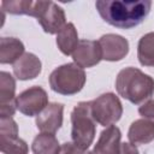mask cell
<instances>
[{
	"label": "cell",
	"instance_id": "d6986e66",
	"mask_svg": "<svg viewBox=\"0 0 154 154\" xmlns=\"http://www.w3.org/2000/svg\"><path fill=\"white\" fill-rule=\"evenodd\" d=\"M137 58L142 66H154V31L144 34L137 43Z\"/></svg>",
	"mask_w": 154,
	"mask_h": 154
},
{
	"label": "cell",
	"instance_id": "3957f363",
	"mask_svg": "<svg viewBox=\"0 0 154 154\" xmlns=\"http://www.w3.org/2000/svg\"><path fill=\"white\" fill-rule=\"evenodd\" d=\"M71 125L72 142L87 150L93 144L96 134V122L91 114V101H81L73 107Z\"/></svg>",
	"mask_w": 154,
	"mask_h": 154
},
{
	"label": "cell",
	"instance_id": "e0dca14e",
	"mask_svg": "<svg viewBox=\"0 0 154 154\" xmlns=\"http://www.w3.org/2000/svg\"><path fill=\"white\" fill-rule=\"evenodd\" d=\"M78 42V32L73 23H66L57 34V46L65 55H72Z\"/></svg>",
	"mask_w": 154,
	"mask_h": 154
},
{
	"label": "cell",
	"instance_id": "ffe728a7",
	"mask_svg": "<svg viewBox=\"0 0 154 154\" xmlns=\"http://www.w3.org/2000/svg\"><path fill=\"white\" fill-rule=\"evenodd\" d=\"M31 0H4L1 2L2 11H6L11 14H28L30 16L31 7H32Z\"/></svg>",
	"mask_w": 154,
	"mask_h": 154
},
{
	"label": "cell",
	"instance_id": "ac0fdd59",
	"mask_svg": "<svg viewBox=\"0 0 154 154\" xmlns=\"http://www.w3.org/2000/svg\"><path fill=\"white\" fill-rule=\"evenodd\" d=\"M60 146L54 134L40 132L31 143V150L34 154H58Z\"/></svg>",
	"mask_w": 154,
	"mask_h": 154
},
{
	"label": "cell",
	"instance_id": "2e32d148",
	"mask_svg": "<svg viewBox=\"0 0 154 154\" xmlns=\"http://www.w3.org/2000/svg\"><path fill=\"white\" fill-rule=\"evenodd\" d=\"M24 54V45L16 37H1L0 40V63L14 64Z\"/></svg>",
	"mask_w": 154,
	"mask_h": 154
},
{
	"label": "cell",
	"instance_id": "6da1fadb",
	"mask_svg": "<svg viewBox=\"0 0 154 154\" xmlns=\"http://www.w3.org/2000/svg\"><path fill=\"white\" fill-rule=\"evenodd\" d=\"M95 7L100 17L112 26L131 29L140 25L149 14V0H97Z\"/></svg>",
	"mask_w": 154,
	"mask_h": 154
},
{
	"label": "cell",
	"instance_id": "52a82bcc",
	"mask_svg": "<svg viewBox=\"0 0 154 154\" xmlns=\"http://www.w3.org/2000/svg\"><path fill=\"white\" fill-rule=\"evenodd\" d=\"M0 148L2 154H28V143L18 136V125L12 117L0 118Z\"/></svg>",
	"mask_w": 154,
	"mask_h": 154
},
{
	"label": "cell",
	"instance_id": "30bf717a",
	"mask_svg": "<svg viewBox=\"0 0 154 154\" xmlns=\"http://www.w3.org/2000/svg\"><path fill=\"white\" fill-rule=\"evenodd\" d=\"M16 79L6 71L0 72V118L12 117L17 109Z\"/></svg>",
	"mask_w": 154,
	"mask_h": 154
},
{
	"label": "cell",
	"instance_id": "9c48e42d",
	"mask_svg": "<svg viewBox=\"0 0 154 154\" xmlns=\"http://www.w3.org/2000/svg\"><path fill=\"white\" fill-rule=\"evenodd\" d=\"M99 45L102 53V60L119 61L129 53V41L122 35L106 34L99 38Z\"/></svg>",
	"mask_w": 154,
	"mask_h": 154
},
{
	"label": "cell",
	"instance_id": "9a60e30c",
	"mask_svg": "<svg viewBox=\"0 0 154 154\" xmlns=\"http://www.w3.org/2000/svg\"><path fill=\"white\" fill-rule=\"evenodd\" d=\"M129 142L134 146L148 144L154 140V122L141 118L131 123L128 131Z\"/></svg>",
	"mask_w": 154,
	"mask_h": 154
},
{
	"label": "cell",
	"instance_id": "ba28073f",
	"mask_svg": "<svg viewBox=\"0 0 154 154\" xmlns=\"http://www.w3.org/2000/svg\"><path fill=\"white\" fill-rule=\"evenodd\" d=\"M16 102L17 109L26 117L38 116L49 103L47 91L38 85H34L23 90L19 95H17Z\"/></svg>",
	"mask_w": 154,
	"mask_h": 154
},
{
	"label": "cell",
	"instance_id": "8fae6325",
	"mask_svg": "<svg viewBox=\"0 0 154 154\" xmlns=\"http://www.w3.org/2000/svg\"><path fill=\"white\" fill-rule=\"evenodd\" d=\"M72 59L73 63L82 69L97 65L102 60V53L99 42L94 40H79L76 49L72 53Z\"/></svg>",
	"mask_w": 154,
	"mask_h": 154
},
{
	"label": "cell",
	"instance_id": "7a4b0ae2",
	"mask_svg": "<svg viewBox=\"0 0 154 154\" xmlns=\"http://www.w3.org/2000/svg\"><path fill=\"white\" fill-rule=\"evenodd\" d=\"M116 89L123 99L134 105H140L150 100L154 95V78L137 67L129 66L117 75Z\"/></svg>",
	"mask_w": 154,
	"mask_h": 154
},
{
	"label": "cell",
	"instance_id": "5b68a950",
	"mask_svg": "<svg viewBox=\"0 0 154 154\" xmlns=\"http://www.w3.org/2000/svg\"><path fill=\"white\" fill-rule=\"evenodd\" d=\"M31 17H35L38 24L42 26L43 31L47 34H58L60 29L66 24V17L64 10L53 1H34Z\"/></svg>",
	"mask_w": 154,
	"mask_h": 154
},
{
	"label": "cell",
	"instance_id": "603a6c76",
	"mask_svg": "<svg viewBox=\"0 0 154 154\" xmlns=\"http://www.w3.org/2000/svg\"><path fill=\"white\" fill-rule=\"evenodd\" d=\"M119 154H140L136 146L131 144L130 142L120 143V152Z\"/></svg>",
	"mask_w": 154,
	"mask_h": 154
},
{
	"label": "cell",
	"instance_id": "7c38bea8",
	"mask_svg": "<svg viewBox=\"0 0 154 154\" xmlns=\"http://www.w3.org/2000/svg\"><path fill=\"white\" fill-rule=\"evenodd\" d=\"M64 105L58 102H51L46 108L36 116L35 124L41 132L54 134L61 128L64 120Z\"/></svg>",
	"mask_w": 154,
	"mask_h": 154
},
{
	"label": "cell",
	"instance_id": "5bb4252c",
	"mask_svg": "<svg viewBox=\"0 0 154 154\" xmlns=\"http://www.w3.org/2000/svg\"><path fill=\"white\" fill-rule=\"evenodd\" d=\"M42 70L41 60L34 53H24L14 64L13 73L20 81H29L36 78Z\"/></svg>",
	"mask_w": 154,
	"mask_h": 154
},
{
	"label": "cell",
	"instance_id": "7402d4cb",
	"mask_svg": "<svg viewBox=\"0 0 154 154\" xmlns=\"http://www.w3.org/2000/svg\"><path fill=\"white\" fill-rule=\"evenodd\" d=\"M58 154H85V150L76 146L73 142H65L60 146Z\"/></svg>",
	"mask_w": 154,
	"mask_h": 154
},
{
	"label": "cell",
	"instance_id": "44dd1931",
	"mask_svg": "<svg viewBox=\"0 0 154 154\" xmlns=\"http://www.w3.org/2000/svg\"><path fill=\"white\" fill-rule=\"evenodd\" d=\"M138 113L152 122H154V100H148L144 103H142L138 108Z\"/></svg>",
	"mask_w": 154,
	"mask_h": 154
},
{
	"label": "cell",
	"instance_id": "277c9868",
	"mask_svg": "<svg viewBox=\"0 0 154 154\" xmlns=\"http://www.w3.org/2000/svg\"><path fill=\"white\" fill-rule=\"evenodd\" d=\"M87 77L82 67L75 63H67L58 66L49 75L51 89L60 95H75L79 93L84 84Z\"/></svg>",
	"mask_w": 154,
	"mask_h": 154
},
{
	"label": "cell",
	"instance_id": "8992f818",
	"mask_svg": "<svg viewBox=\"0 0 154 154\" xmlns=\"http://www.w3.org/2000/svg\"><path fill=\"white\" fill-rule=\"evenodd\" d=\"M91 114L97 124L108 128L122 118L123 105L116 94L105 93L91 101Z\"/></svg>",
	"mask_w": 154,
	"mask_h": 154
},
{
	"label": "cell",
	"instance_id": "4fadbf2b",
	"mask_svg": "<svg viewBox=\"0 0 154 154\" xmlns=\"http://www.w3.org/2000/svg\"><path fill=\"white\" fill-rule=\"evenodd\" d=\"M122 132L118 126L111 125L101 131L100 137L88 154H119Z\"/></svg>",
	"mask_w": 154,
	"mask_h": 154
}]
</instances>
